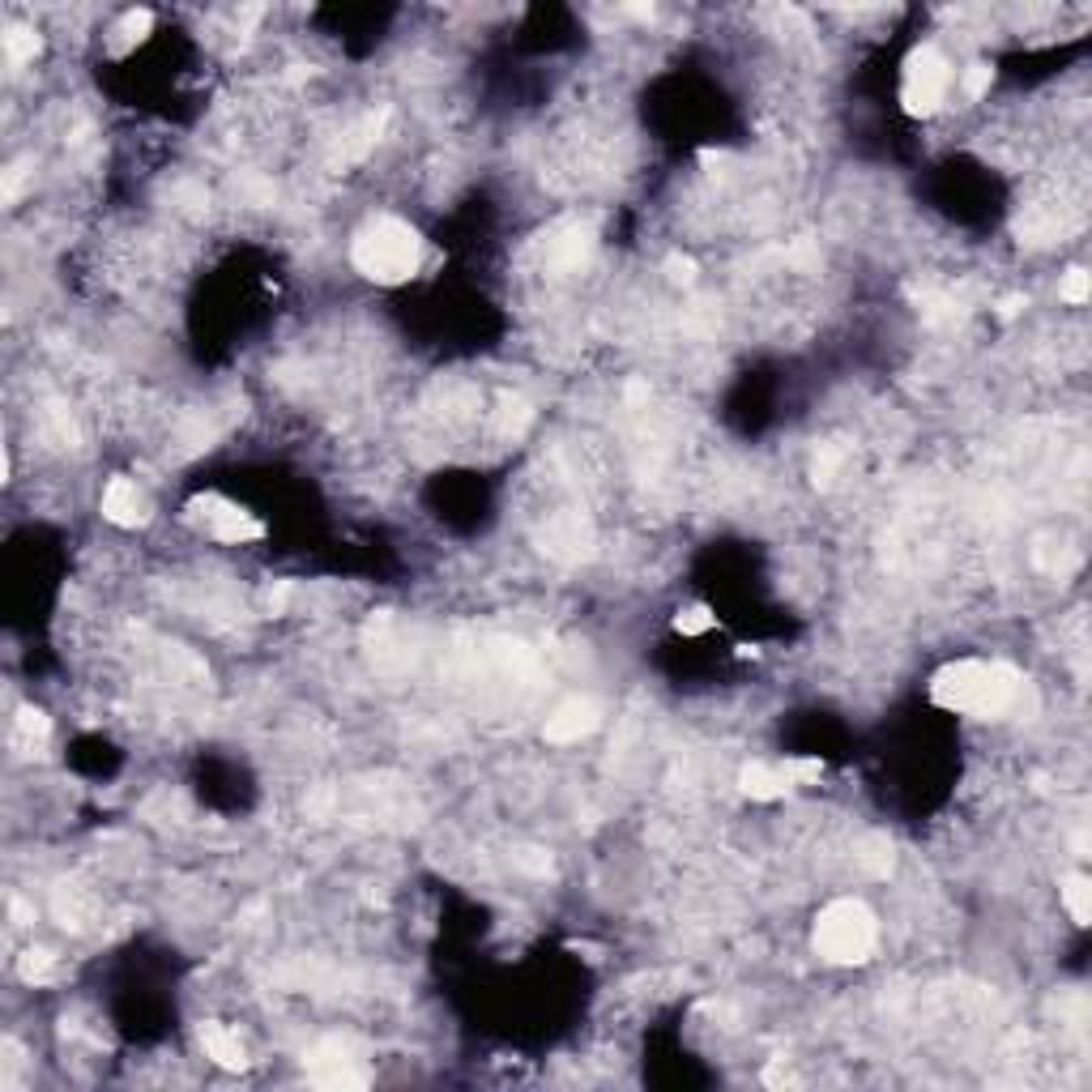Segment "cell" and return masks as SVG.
<instances>
[{"instance_id": "obj_8", "label": "cell", "mask_w": 1092, "mask_h": 1092, "mask_svg": "<svg viewBox=\"0 0 1092 1092\" xmlns=\"http://www.w3.org/2000/svg\"><path fill=\"white\" fill-rule=\"evenodd\" d=\"M103 517L120 525V530H137L150 517V500H145V491L132 478H112L103 491Z\"/></svg>"}, {"instance_id": "obj_22", "label": "cell", "mask_w": 1092, "mask_h": 1092, "mask_svg": "<svg viewBox=\"0 0 1092 1092\" xmlns=\"http://www.w3.org/2000/svg\"><path fill=\"white\" fill-rule=\"evenodd\" d=\"M1020 307H1024V299H1020V294H1011V299H1003V307H999V316H1003V320H1011V316H1016V312H1020Z\"/></svg>"}, {"instance_id": "obj_14", "label": "cell", "mask_w": 1092, "mask_h": 1092, "mask_svg": "<svg viewBox=\"0 0 1092 1092\" xmlns=\"http://www.w3.org/2000/svg\"><path fill=\"white\" fill-rule=\"evenodd\" d=\"M858 862L871 875H887V871H892V845H887V837H867V841H862Z\"/></svg>"}, {"instance_id": "obj_9", "label": "cell", "mask_w": 1092, "mask_h": 1092, "mask_svg": "<svg viewBox=\"0 0 1092 1092\" xmlns=\"http://www.w3.org/2000/svg\"><path fill=\"white\" fill-rule=\"evenodd\" d=\"M201 1050H206V1058H213L222 1071H244L248 1067V1054H244V1046H239V1037L235 1033H226L222 1024H201Z\"/></svg>"}, {"instance_id": "obj_15", "label": "cell", "mask_w": 1092, "mask_h": 1092, "mask_svg": "<svg viewBox=\"0 0 1092 1092\" xmlns=\"http://www.w3.org/2000/svg\"><path fill=\"white\" fill-rule=\"evenodd\" d=\"M713 628V611L709 606H683L679 615H674V631H679V636H705V631Z\"/></svg>"}, {"instance_id": "obj_6", "label": "cell", "mask_w": 1092, "mask_h": 1092, "mask_svg": "<svg viewBox=\"0 0 1092 1092\" xmlns=\"http://www.w3.org/2000/svg\"><path fill=\"white\" fill-rule=\"evenodd\" d=\"M197 508H201V517H206V530L218 538V543H252V538L265 534V525L256 521L252 512H244L231 500H218V495L197 500Z\"/></svg>"}, {"instance_id": "obj_17", "label": "cell", "mask_w": 1092, "mask_h": 1092, "mask_svg": "<svg viewBox=\"0 0 1092 1092\" xmlns=\"http://www.w3.org/2000/svg\"><path fill=\"white\" fill-rule=\"evenodd\" d=\"M47 730H51V721H47L39 709H22V713H18V734H22V738H35V743H43Z\"/></svg>"}, {"instance_id": "obj_13", "label": "cell", "mask_w": 1092, "mask_h": 1092, "mask_svg": "<svg viewBox=\"0 0 1092 1092\" xmlns=\"http://www.w3.org/2000/svg\"><path fill=\"white\" fill-rule=\"evenodd\" d=\"M18 973H22V981H31V986H39V981H51V973H56V956L43 952V948H31V952L22 956Z\"/></svg>"}, {"instance_id": "obj_3", "label": "cell", "mask_w": 1092, "mask_h": 1092, "mask_svg": "<svg viewBox=\"0 0 1092 1092\" xmlns=\"http://www.w3.org/2000/svg\"><path fill=\"white\" fill-rule=\"evenodd\" d=\"M875 935H880L875 913L862 905V900L841 896L815 918L811 943L828 965H862V961H871V952H875Z\"/></svg>"}, {"instance_id": "obj_5", "label": "cell", "mask_w": 1092, "mask_h": 1092, "mask_svg": "<svg viewBox=\"0 0 1092 1092\" xmlns=\"http://www.w3.org/2000/svg\"><path fill=\"white\" fill-rule=\"evenodd\" d=\"M307 1067H312V1080L320 1088H363L368 1084V1071L359 1067V1058L350 1054V1046L337 1042V1037L320 1042L312 1054H307Z\"/></svg>"}, {"instance_id": "obj_19", "label": "cell", "mask_w": 1092, "mask_h": 1092, "mask_svg": "<svg viewBox=\"0 0 1092 1092\" xmlns=\"http://www.w3.org/2000/svg\"><path fill=\"white\" fill-rule=\"evenodd\" d=\"M1062 299H1067V303H1084L1088 299V274H1084V269H1067V278H1062Z\"/></svg>"}, {"instance_id": "obj_12", "label": "cell", "mask_w": 1092, "mask_h": 1092, "mask_svg": "<svg viewBox=\"0 0 1092 1092\" xmlns=\"http://www.w3.org/2000/svg\"><path fill=\"white\" fill-rule=\"evenodd\" d=\"M589 248H593V231H589V226H572L568 235L550 244V252H555V261H559V265H576V261H581V256H585Z\"/></svg>"}, {"instance_id": "obj_4", "label": "cell", "mask_w": 1092, "mask_h": 1092, "mask_svg": "<svg viewBox=\"0 0 1092 1092\" xmlns=\"http://www.w3.org/2000/svg\"><path fill=\"white\" fill-rule=\"evenodd\" d=\"M952 86V64L943 60L939 47H918L905 60V82H900V103L909 116H930L939 112V103L948 99Z\"/></svg>"}, {"instance_id": "obj_18", "label": "cell", "mask_w": 1092, "mask_h": 1092, "mask_svg": "<svg viewBox=\"0 0 1092 1092\" xmlns=\"http://www.w3.org/2000/svg\"><path fill=\"white\" fill-rule=\"evenodd\" d=\"M994 82V73H990V64H968V73H965V94L968 99H981V94L990 90Z\"/></svg>"}, {"instance_id": "obj_2", "label": "cell", "mask_w": 1092, "mask_h": 1092, "mask_svg": "<svg viewBox=\"0 0 1092 1092\" xmlns=\"http://www.w3.org/2000/svg\"><path fill=\"white\" fill-rule=\"evenodd\" d=\"M350 261L363 278L380 282V287H397V282L419 274L423 235L401 218H372L350 244Z\"/></svg>"}, {"instance_id": "obj_16", "label": "cell", "mask_w": 1092, "mask_h": 1092, "mask_svg": "<svg viewBox=\"0 0 1092 1092\" xmlns=\"http://www.w3.org/2000/svg\"><path fill=\"white\" fill-rule=\"evenodd\" d=\"M5 51H9V60H31L35 51H39V35L35 31H9L5 35Z\"/></svg>"}, {"instance_id": "obj_10", "label": "cell", "mask_w": 1092, "mask_h": 1092, "mask_svg": "<svg viewBox=\"0 0 1092 1092\" xmlns=\"http://www.w3.org/2000/svg\"><path fill=\"white\" fill-rule=\"evenodd\" d=\"M790 786H794L790 773L786 768H773V764H747L743 773H738V790H743L751 802H773Z\"/></svg>"}, {"instance_id": "obj_1", "label": "cell", "mask_w": 1092, "mask_h": 1092, "mask_svg": "<svg viewBox=\"0 0 1092 1092\" xmlns=\"http://www.w3.org/2000/svg\"><path fill=\"white\" fill-rule=\"evenodd\" d=\"M1016 692L1020 670L1007 662H981V657L952 662L930 679V700L948 713H968V717H999L1016 700Z\"/></svg>"}, {"instance_id": "obj_7", "label": "cell", "mask_w": 1092, "mask_h": 1092, "mask_svg": "<svg viewBox=\"0 0 1092 1092\" xmlns=\"http://www.w3.org/2000/svg\"><path fill=\"white\" fill-rule=\"evenodd\" d=\"M598 721H602V709L593 705V700L572 696V700H563V705L546 717L543 734H546V743H581L585 734L598 730Z\"/></svg>"}, {"instance_id": "obj_11", "label": "cell", "mask_w": 1092, "mask_h": 1092, "mask_svg": "<svg viewBox=\"0 0 1092 1092\" xmlns=\"http://www.w3.org/2000/svg\"><path fill=\"white\" fill-rule=\"evenodd\" d=\"M1062 905H1067L1075 926H1088L1092 922V880H1088V875L1075 871V875L1062 880Z\"/></svg>"}, {"instance_id": "obj_21", "label": "cell", "mask_w": 1092, "mask_h": 1092, "mask_svg": "<svg viewBox=\"0 0 1092 1092\" xmlns=\"http://www.w3.org/2000/svg\"><path fill=\"white\" fill-rule=\"evenodd\" d=\"M670 269H674V278H679V282H692V274H696V265L692 261H679V256L670 261Z\"/></svg>"}, {"instance_id": "obj_20", "label": "cell", "mask_w": 1092, "mask_h": 1092, "mask_svg": "<svg viewBox=\"0 0 1092 1092\" xmlns=\"http://www.w3.org/2000/svg\"><path fill=\"white\" fill-rule=\"evenodd\" d=\"M150 26H154V18H150V13L141 9V13H128V18L120 22V31H125V39H128V43H137V39H145V35H150Z\"/></svg>"}]
</instances>
